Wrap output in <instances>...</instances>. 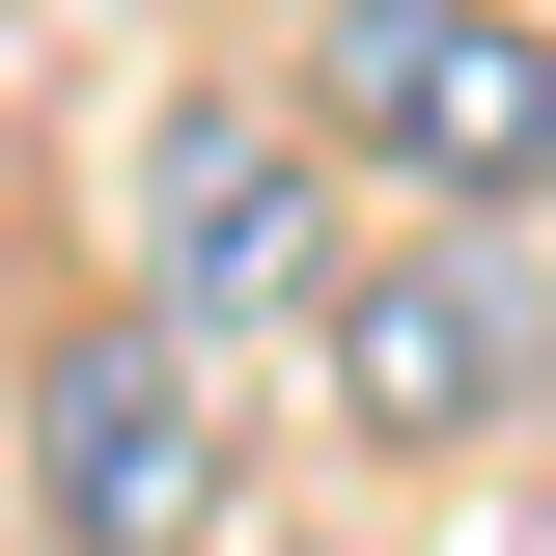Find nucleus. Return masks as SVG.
<instances>
[{
    "instance_id": "1",
    "label": "nucleus",
    "mask_w": 556,
    "mask_h": 556,
    "mask_svg": "<svg viewBox=\"0 0 556 556\" xmlns=\"http://www.w3.org/2000/svg\"><path fill=\"white\" fill-rule=\"evenodd\" d=\"M112 306H139V334H334V139H306V112H278V84H167V112H139L112 139Z\"/></svg>"
},
{
    "instance_id": "2",
    "label": "nucleus",
    "mask_w": 556,
    "mask_h": 556,
    "mask_svg": "<svg viewBox=\"0 0 556 556\" xmlns=\"http://www.w3.org/2000/svg\"><path fill=\"white\" fill-rule=\"evenodd\" d=\"M278 112L334 139L362 195H417V223H529L556 195V28L529 0H306Z\"/></svg>"
},
{
    "instance_id": "3",
    "label": "nucleus",
    "mask_w": 556,
    "mask_h": 556,
    "mask_svg": "<svg viewBox=\"0 0 556 556\" xmlns=\"http://www.w3.org/2000/svg\"><path fill=\"white\" fill-rule=\"evenodd\" d=\"M306 362H334V417L390 473H473V445H529V390H556V278H529V223H390Z\"/></svg>"
},
{
    "instance_id": "4",
    "label": "nucleus",
    "mask_w": 556,
    "mask_h": 556,
    "mask_svg": "<svg viewBox=\"0 0 556 556\" xmlns=\"http://www.w3.org/2000/svg\"><path fill=\"white\" fill-rule=\"evenodd\" d=\"M28 556H251V473H223V362L84 306L28 334Z\"/></svg>"
},
{
    "instance_id": "5",
    "label": "nucleus",
    "mask_w": 556,
    "mask_h": 556,
    "mask_svg": "<svg viewBox=\"0 0 556 556\" xmlns=\"http://www.w3.org/2000/svg\"><path fill=\"white\" fill-rule=\"evenodd\" d=\"M0 28H28V0H0Z\"/></svg>"
},
{
    "instance_id": "6",
    "label": "nucleus",
    "mask_w": 556,
    "mask_h": 556,
    "mask_svg": "<svg viewBox=\"0 0 556 556\" xmlns=\"http://www.w3.org/2000/svg\"><path fill=\"white\" fill-rule=\"evenodd\" d=\"M251 556H278V529H251Z\"/></svg>"
}]
</instances>
